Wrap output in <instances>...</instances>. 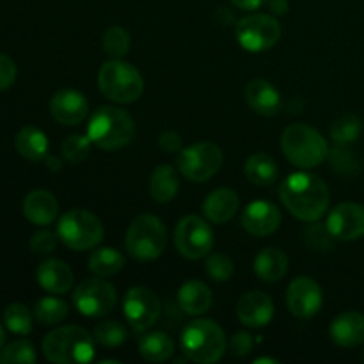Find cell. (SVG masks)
Segmentation results:
<instances>
[{
    "mask_svg": "<svg viewBox=\"0 0 364 364\" xmlns=\"http://www.w3.org/2000/svg\"><path fill=\"white\" fill-rule=\"evenodd\" d=\"M327 230L338 240H358L364 235V206L358 203H341L331 210Z\"/></svg>",
    "mask_w": 364,
    "mask_h": 364,
    "instance_id": "9a60e30c",
    "label": "cell"
},
{
    "mask_svg": "<svg viewBox=\"0 0 364 364\" xmlns=\"http://www.w3.org/2000/svg\"><path fill=\"white\" fill-rule=\"evenodd\" d=\"M224 155L220 148L213 142H198L181 149L178 156V169L194 183H203L215 176L223 166Z\"/></svg>",
    "mask_w": 364,
    "mask_h": 364,
    "instance_id": "9c48e42d",
    "label": "cell"
},
{
    "mask_svg": "<svg viewBox=\"0 0 364 364\" xmlns=\"http://www.w3.org/2000/svg\"><path fill=\"white\" fill-rule=\"evenodd\" d=\"M270 9H272L274 14H287L288 2L287 0H270Z\"/></svg>",
    "mask_w": 364,
    "mask_h": 364,
    "instance_id": "f6af8a7d",
    "label": "cell"
},
{
    "mask_svg": "<svg viewBox=\"0 0 364 364\" xmlns=\"http://www.w3.org/2000/svg\"><path fill=\"white\" fill-rule=\"evenodd\" d=\"M284 208L304 223H318L329 208V188L311 173H294L279 188Z\"/></svg>",
    "mask_w": 364,
    "mask_h": 364,
    "instance_id": "6da1fadb",
    "label": "cell"
},
{
    "mask_svg": "<svg viewBox=\"0 0 364 364\" xmlns=\"http://www.w3.org/2000/svg\"><path fill=\"white\" fill-rule=\"evenodd\" d=\"M205 269L208 277H212L217 283H226L235 274L233 259L226 255H220V252H213V255L208 256V259L205 263Z\"/></svg>",
    "mask_w": 364,
    "mask_h": 364,
    "instance_id": "74e56055",
    "label": "cell"
},
{
    "mask_svg": "<svg viewBox=\"0 0 364 364\" xmlns=\"http://www.w3.org/2000/svg\"><path fill=\"white\" fill-rule=\"evenodd\" d=\"M139 354L151 363H164L174 354V341L169 334L162 331H153L144 334L139 340Z\"/></svg>",
    "mask_w": 364,
    "mask_h": 364,
    "instance_id": "83f0119b",
    "label": "cell"
},
{
    "mask_svg": "<svg viewBox=\"0 0 364 364\" xmlns=\"http://www.w3.org/2000/svg\"><path fill=\"white\" fill-rule=\"evenodd\" d=\"M178 306L187 315H203L212 306V291L201 281H187L178 290Z\"/></svg>",
    "mask_w": 364,
    "mask_h": 364,
    "instance_id": "cb8c5ba5",
    "label": "cell"
},
{
    "mask_svg": "<svg viewBox=\"0 0 364 364\" xmlns=\"http://www.w3.org/2000/svg\"><path fill=\"white\" fill-rule=\"evenodd\" d=\"M255 272L265 283H277L288 272V256L281 249H263L255 258Z\"/></svg>",
    "mask_w": 364,
    "mask_h": 364,
    "instance_id": "d4e9b609",
    "label": "cell"
},
{
    "mask_svg": "<svg viewBox=\"0 0 364 364\" xmlns=\"http://www.w3.org/2000/svg\"><path fill=\"white\" fill-rule=\"evenodd\" d=\"M92 336L103 347H119L127 340V329L116 320H107V322L98 323L92 331Z\"/></svg>",
    "mask_w": 364,
    "mask_h": 364,
    "instance_id": "d590c367",
    "label": "cell"
},
{
    "mask_svg": "<svg viewBox=\"0 0 364 364\" xmlns=\"http://www.w3.org/2000/svg\"><path fill=\"white\" fill-rule=\"evenodd\" d=\"M57 237L71 251H89L102 242V220L87 210H70L57 223Z\"/></svg>",
    "mask_w": 364,
    "mask_h": 364,
    "instance_id": "ba28073f",
    "label": "cell"
},
{
    "mask_svg": "<svg viewBox=\"0 0 364 364\" xmlns=\"http://www.w3.org/2000/svg\"><path fill=\"white\" fill-rule=\"evenodd\" d=\"M135 124L130 114L119 107H100L87 124V137L95 146L105 151H117L130 144Z\"/></svg>",
    "mask_w": 364,
    "mask_h": 364,
    "instance_id": "7a4b0ae2",
    "label": "cell"
},
{
    "mask_svg": "<svg viewBox=\"0 0 364 364\" xmlns=\"http://www.w3.org/2000/svg\"><path fill=\"white\" fill-rule=\"evenodd\" d=\"M124 267L123 252L114 247H102L89 258V269L100 277H109L119 272Z\"/></svg>",
    "mask_w": 364,
    "mask_h": 364,
    "instance_id": "f546056e",
    "label": "cell"
},
{
    "mask_svg": "<svg viewBox=\"0 0 364 364\" xmlns=\"http://www.w3.org/2000/svg\"><path fill=\"white\" fill-rule=\"evenodd\" d=\"M180 191V176L176 169L167 164L156 167L149 178V194L156 203H169Z\"/></svg>",
    "mask_w": 364,
    "mask_h": 364,
    "instance_id": "484cf974",
    "label": "cell"
},
{
    "mask_svg": "<svg viewBox=\"0 0 364 364\" xmlns=\"http://www.w3.org/2000/svg\"><path fill=\"white\" fill-rule=\"evenodd\" d=\"M329 334L340 347H358L364 341V315L355 311L341 313L331 323Z\"/></svg>",
    "mask_w": 364,
    "mask_h": 364,
    "instance_id": "ffe728a7",
    "label": "cell"
},
{
    "mask_svg": "<svg viewBox=\"0 0 364 364\" xmlns=\"http://www.w3.org/2000/svg\"><path fill=\"white\" fill-rule=\"evenodd\" d=\"M255 363L259 364V363H277V361L276 359H270V358H259V359H256Z\"/></svg>",
    "mask_w": 364,
    "mask_h": 364,
    "instance_id": "c3c4849f",
    "label": "cell"
},
{
    "mask_svg": "<svg viewBox=\"0 0 364 364\" xmlns=\"http://www.w3.org/2000/svg\"><path fill=\"white\" fill-rule=\"evenodd\" d=\"M323 294L320 284L311 277H297L287 290V306L297 318H311L320 311Z\"/></svg>",
    "mask_w": 364,
    "mask_h": 364,
    "instance_id": "5bb4252c",
    "label": "cell"
},
{
    "mask_svg": "<svg viewBox=\"0 0 364 364\" xmlns=\"http://www.w3.org/2000/svg\"><path fill=\"white\" fill-rule=\"evenodd\" d=\"M36 279H38L39 287L48 294L63 295L70 291L71 284H73V272L60 259H45L36 270Z\"/></svg>",
    "mask_w": 364,
    "mask_h": 364,
    "instance_id": "d6986e66",
    "label": "cell"
},
{
    "mask_svg": "<svg viewBox=\"0 0 364 364\" xmlns=\"http://www.w3.org/2000/svg\"><path fill=\"white\" fill-rule=\"evenodd\" d=\"M91 144L92 142L87 135H70V137L63 142V148H60L63 159L66 160V162L73 164V166L75 164L84 162L89 156V153H91Z\"/></svg>",
    "mask_w": 364,
    "mask_h": 364,
    "instance_id": "e575fe53",
    "label": "cell"
},
{
    "mask_svg": "<svg viewBox=\"0 0 364 364\" xmlns=\"http://www.w3.org/2000/svg\"><path fill=\"white\" fill-rule=\"evenodd\" d=\"M237 315L244 326L259 329L269 326L274 316V302L263 291H247L237 304Z\"/></svg>",
    "mask_w": 364,
    "mask_h": 364,
    "instance_id": "ac0fdd59",
    "label": "cell"
},
{
    "mask_svg": "<svg viewBox=\"0 0 364 364\" xmlns=\"http://www.w3.org/2000/svg\"><path fill=\"white\" fill-rule=\"evenodd\" d=\"M240 206L237 192L231 188H217L203 203L205 217L213 224H224L235 217Z\"/></svg>",
    "mask_w": 364,
    "mask_h": 364,
    "instance_id": "603a6c76",
    "label": "cell"
},
{
    "mask_svg": "<svg viewBox=\"0 0 364 364\" xmlns=\"http://www.w3.org/2000/svg\"><path fill=\"white\" fill-rule=\"evenodd\" d=\"M4 322L11 333L20 334V336H27L32 331L31 311H28L27 306L20 304V302L7 306L6 311H4Z\"/></svg>",
    "mask_w": 364,
    "mask_h": 364,
    "instance_id": "836d02e7",
    "label": "cell"
},
{
    "mask_svg": "<svg viewBox=\"0 0 364 364\" xmlns=\"http://www.w3.org/2000/svg\"><path fill=\"white\" fill-rule=\"evenodd\" d=\"M116 288L109 281L100 279V276L84 279L73 291V306L85 316L109 315L116 308Z\"/></svg>",
    "mask_w": 364,
    "mask_h": 364,
    "instance_id": "8fae6325",
    "label": "cell"
},
{
    "mask_svg": "<svg viewBox=\"0 0 364 364\" xmlns=\"http://www.w3.org/2000/svg\"><path fill=\"white\" fill-rule=\"evenodd\" d=\"M59 213V203L48 191H32L23 199V215L36 226H48Z\"/></svg>",
    "mask_w": 364,
    "mask_h": 364,
    "instance_id": "44dd1931",
    "label": "cell"
},
{
    "mask_svg": "<svg viewBox=\"0 0 364 364\" xmlns=\"http://www.w3.org/2000/svg\"><path fill=\"white\" fill-rule=\"evenodd\" d=\"M174 245L185 258H205L213 247L212 228L198 215L183 217L174 230Z\"/></svg>",
    "mask_w": 364,
    "mask_h": 364,
    "instance_id": "7c38bea8",
    "label": "cell"
},
{
    "mask_svg": "<svg viewBox=\"0 0 364 364\" xmlns=\"http://www.w3.org/2000/svg\"><path fill=\"white\" fill-rule=\"evenodd\" d=\"M167 245V231L162 220L155 215L135 217L127 230L124 247L134 259L139 262H151L156 259Z\"/></svg>",
    "mask_w": 364,
    "mask_h": 364,
    "instance_id": "8992f818",
    "label": "cell"
},
{
    "mask_svg": "<svg viewBox=\"0 0 364 364\" xmlns=\"http://www.w3.org/2000/svg\"><path fill=\"white\" fill-rule=\"evenodd\" d=\"M95 336L78 326H64L43 340V354L57 364H84L95 355Z\"/></svg>",
    "mask_w": 364,
    "mask_h": 364,
    "instance_id": "3957f363",
    "label": "cell"
},
{
    "mask_svg": "<svg viewBox=\"0 0 364 364\" xmlns=\"http://www.w3.org/2000/svg\"><path fill=\"white\" fill-rule=\"evenodd\" d=\"M98 87L105 98L116 103H132L144 91L142 75L132 64L121 59H110L100 68Z\"/></svg>",
    "mask_w": 364,
    "mask_h": 364,
    "instance_id": "52a82bcc",
    "label": "cell"
},
{
    "mask_svg": "<svg viewBox=\"0 0 364 364\" xmlns=\"http://www.w3.org/2000/svg\"><path fill=\"white\" fill-rule=\"evenodd\" d=\"M123 313L128 326L135 333H146L159 322L162 304L153 290L146 287H134L124 295Z\"/></svg>",
    "mask_w": 364,
    "mask_h": 364,
    "instance_id": "4fadbf2b",
    "label": "cell"
},
{
    "mask_svg": "<svg viewBox=\"0 0 364 364\" xmlns=\"http://www.w3.org/2000/svg\"><path fill=\"white\" fill-rule=\"evenodd\" d=\"M57 247V237L52 231H38L32 235L31 238V249L34 255L46 256L50 252L55 251Z\"/></svg>",
    "mask_w": 364,
    "mask_h": 364,
    "instance_id": "ab89813d",
    "label": "cell"
},
{
    "mask_svg": "<svg viewBox=\"0 0 364 364\" xmlns=\"http://www.w3.org/2000/svg\"><path fill=\"white\" fill-rule=\"evenodd\" d=\"M16 80V64L6 53H0V91H6Z\"/></svg>",
    "mask_w": 364,
    "mask_h": 364,
    "instance_id": "60d3db41",
    "label": "cell"
},
{
    "mask_svg": "<svg viewBox=\"0 0 364 364\" xmlns=\"http://www.w3.org/2000/svg\"><path fill=\"white\" fill-rule=\"evenodd\" d=\"M252 345H255L252 336L249 333H244V331H242V333H235L230 341L231 352H233V355H238V358L247 355L249 352L252 350Z\"/></svg>",
    "mask_w": 364,
    "mask_h": 364,
    "instance_id": "b9f144b4",
    "label": "cell"
},
{
    "mask_svg": "<svg viewBox=\"0 0 364 364\" xmlns=\"http://www.w3.org/2000/svg\"><path fill=\"white\" fill-rule=\"evenodd\" d=\"M159 146L164 153H176V151H181V146H183V142H181V137L178 132L166 130L160 134Z\"/></svg>",
    "mask_w": 364,
    "mask_h": 364,
    "instance_id": "7bdbcfd3",
    "label": "cell"
},
{
    "mask_svg": "<svg viewBox=\"0 0 364 364\" xmlns=\"http://www.w3.org/2000/svg\"><path fill=\"white\" fill-rule=\"evenodd\" d=\"M89 103L82 92L75 89H60L50 100V114L53 119L66 127L82 123L87 116Z\"/></svg>",
    "mask_w": 364,
    "mask_h": 364,
    "instance_id": "2e32d148",
    "label": "cell"
},
{
    "mask_svg": "<svg viewBox=\"0 0 364 364\" xmlns=\"http://www.w3.org/2000/svg\"><path fill=\"white\" fill-rule=\"evenodd\" d=\"M235 36L238 45L247 52H265L279 41L281 23L270 14H251L237 21Z\"/></svg>",
    "mask_w": 364,
    "mask_h": 364,
    "instance_id": "30bf717a",
    "label": "cell"
},
{
    "mask_svg": "<svg viewBox=\"0 0 364 364\" xmlns=\"http://www.w3.org/2000/svg\"><path fill=\"white\" fill-rule=\"evenodd\" d=\"M281 224V212L274 203L252 201L242 213V226L255 237H269L276 233Z\"/></svg>",
    "mask_w": 364,
    "mask_h": 364,
    "instance_id": "e0dca14e",
    "label": "cell"
},
{
    "mask_svg": "<svg viewBox=\"0 0 364 364\" xmlns=\"http://www.w3.org/2000/svg\"><path fill=\"white\" fill-rule=\"evenodd\" d=\"M46 167H48V171H52V173H55V171H60V167H63V162H60V159H57V156H46Z\"/></svg>",
    "mask_w": 364,
    "mask_h": 364,
    "instance_id": "bcb514c9",
    "label": "cell"
},
{
    "mask_svg": "<svg viewBox=\"0 0 364 364\" xmlns=\"http://www.w3.org/2000/svg\"><path fill=\"white\" fill-rule=\"evenodd\" d=\"M4 341H6V334H4L2 326H0V350H2V348H4Z\"/></svg>",
    "mask_w": 364,
    "mask_h": 364,
    "instance_id": "7dc6e473",
    "label": "cell"
},
{
    "mask_svg": "<svg viewBox=\"0 0 364 364\" xmlns=\"http://www.w3.org/2000/svg\"><path fill=\"white\" fill-rule=\"evenodd\" d=\"M231 2H233L235 7L242 11H256L265 6L269 0H231Z\"/></svg>",
    "mask_w": 364,
    "mask_h": 364,
    "instance_id": "ee69618b",
    "label": "cell"
},
{
    "mask_svg": "<svg viewBox=\"0 0 364 364\" xmlns=\"http://www.w3.org/2000/svg\"><path fill=\"white\" fill-rule=\"evenodd\" d=\"M9 363H36V350L34 347H32L31 341L18 340L7 345L6 348H2V350H0V364Z\"/></svg>",
    "mask_w": 364,
    "mask_h": 364,
    "instance_id": "8d00e7d4",
    "label": "cell"
},
{
    "mask_svg": "<svg viewBox=\"0 0 364 364\" xmlns=\"http://www.w3.org/2000/svg\"><path fill=\"white\" fill-rule=\"evenodd\" d=\"M363 132L361 119L352 114H343L331 124V137L336 144H350L358 141Z\"/></svg>",
    "mask_w": 364,
    "mask_h": 364,
    "instance_id": "1f68e13d",
    "label": "cell"
},
{
    "mask_svg": "<svg viewBox=\"0 0 364 364\" xmlns=\"http://www.w3.org/2000/svg\"><path fill=\"white\" fill-rule=\"evenodd\" d=\"M68 304L57 297H43L34 308V316L41 326H55L68 316Z\"/></svg>",
    "mask_w": 364,
    "mask_h": 364,
    "instance_id": "4dcf8cb0",
    "label": "cell"
},
{
    "mask_svg": "<svg viewBox=\"0 0 364 364\" xmlns=\"http://www.w3.org/2000/svg\"><path fill=\"white\" fill-rule=\"evenodd\" d=\"M181 350L188 361L217 363L226 352V334L213 320H194L181 333Z\"/></svg>",
    "mask_w": 364,
    "mask_h": 364,
    "instance_id": "277c9868",
    "label": "cell"
},
{
    "mask_svg": "<svg viewBox=\"0 0 364 364\" xmlns=\"http://www.w3.org/2000/svg\"><path fill=\"white\" fill-rule=\"evenodd\" d=\"M245 100L255 112L262 116H274L281 109L279 91L265 78H255L245 87Z\"/></svg>",
    "mask_w": 364,
    "mask_h": 364,
    "instance_id": "7402d4cb",
    "label": "cell"
},
{
    "mask_svg": "<svg viewBox=\"0 0 364 364\" xmlns=\"http://www.w3.org/2000/svg\"><path fill=\"white\" fill-rule=\"evenodd\" d=\"M14 148L20 153L23 159L32 160V162H39V160L46 159L48 153V139H46L45 132H41L36 127H25L14 137Z\"/></svg>",
    "mask_w": 364,
    "mask_h": 364,
    "instance_id": "4316f807",
    "label": "cell"
},
{
    "mask_svg": "<svg viewBox=\"0 0 364 364\" xmlns=\"http://www.w3.org/2000/svg\"><path fill=\"white\" fill-rule=\"evenodd\" d=\"M281 148L287 159L301 169L320 166L329 155V146L318 130L308 124H291L283 132Z\"/></svg>",
    "mask_w": 364,
    "mask_h": 364,
    "instance_id": "5b68a950",
    "label": "cell"
},
{
    "mask_svg": "<svg viewBox=\"0 0 364 364\" xmlns=\"http://www.w3.org/2000/svg\"><path fill=\"white\" fill-rule=\"evenodd\" d=\"M331 162L334 169L341 174H352L359 169V160L350 149L343 148V144H338L336 149L331 153Z\"/></svg>",
    "mask_w": 364,
    "mask_h": 364,
    "instance_id": "f35d334b",
    "label": "cell"
},
{
    "mask_svg": "<svg viewBox=\"0 0 364 364\" xmlns=\"http://www.w3.org/2000/svg\"><path fill=\"white\" fill-rule=\"evenodd\" d=\"M102 45L107 55L112 57V59H121V57L127 55L128 50H130V45H132L130 32L123 27L107 28L105 34H103Z\"/></svg>",
    "mask_w": 364,
    "mask_h": 364,
    "instance_id": "d6a6232c",
    "label": "cell"
},
{
    "mask_svg": "<svg viewBox=\"0 0 364 364\" xmlns=\"http://www.w3.org/2000/svg\"><path fill=\"white\" fill-rule=\"evenodd\" d=\"M363 359H364V354H363Z\"/></svg>",
    "mask_w": 364,
    "mask_h": 364,
    "instance_id": "681fc988",
    "label": "cell"
},
{
    "mask_svg": "<svg viewBox=\"0 0 364 364\" xmlns=\"http://www.w3.org/2000/svg\"><path fill=\"white\" fill-rule=\"evenodd\" d=\"M245 176L251 183L267 187V185H272L277 180L279 167H277L276 160L267 155V153H255L245 162Z\"/></svg>",
    "mask_w": 364,
    "mask_h": 364,
    "instance_id": "f1b7e54d",
    "label": "cell"
}]
</instances>
